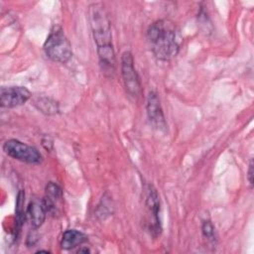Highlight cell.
<instances>
[{"instance_id": "52a82bcc", "label": "cell", "mask_w": 254, "mask_h": 254, "mask_svg": "<svg viewBox=\"0 0 254 254\" xmlns=\"http://www.w3.org/2000/svg\"><path fill=\"white\" fill-rule=\"evenodd\" d=\"M30 97L31 92L25 86H2L0 89V105L3 108L20 106Z\"/></svg>"}, {"instance_id": "6da1fadb", "label": "cell", "mask_w": 254, "mask_h": 254, "mask_svg": "<svg viewBox=\"0 0 254 254\" xmlns=\"http://www.w3.org/2000/svg\"><path fill=\"white\" fill-rule=\"evenodd\" d=\"M89 22L96 45L99 64L106 76H111L116 67V57L112 44L110 21L101 3L89 5Z\"/></svg>"}, {"instance_id": "30bf717a", "label": "cell", "mask_w": 254, "mask_h": 254, "mask_svg": "<svg viewBox=\"0 0 254 254\" xmlns=\"http://www.w3.org/2000/svg\"><path fill=\"white\" fill-rule=\"evenodd\" d=\"M63 198V190L62 189L53 182H50L46 186L45 196L43 198V203L47 209V212H57L59 203Z\"/></svg>"}, {"instance_id": "9c48e42d", "label": "cell", "mask_w": 254, "mask_h": 254, "mask_svg": "<svg viewBox=\"0 0 254 254\" xmlns=\"http://www.w3.org/2000/svg\"><path fill=\"white\" fill-rule=\"evenodd\" d=\"M27 217L30 221L32 228L38 229L43 225L47 215V209L43 203V200L33 199L27 206Z\"/></svg>"}, {"instance_id": "8992f818", "label": "cell", "mask_w": 254, "mask_h": 254, "mask_svg": "<svg viewBox=\"0 0 254 254\" xmlns=\"http://www.w3.org/2000/svg\"><path fill=\"white\" fill-rule=\"evenodd\" d=\"M121 75L126 92L132 97H138L142 92L139 74L134 66V59L129 51L121 56Z\"/></svg>"}, {"instance_id": "ba28073f", "label": "cell", "mask_w": 254, "mask_h": 254, "mask_svg": "<svg viewBox=\"0 0 254 254\" xmlns=\"http://www.w3.org/2000/svg\"><path fill=\"white\" fill-rule=\"evenodd\" d=\"M146 110L149 122L152 127L158 131H166L168 125L163 112L161 101L158 94L154 91H151L148 94Z\"/></svg>"}, {"instance_id": "8fae6325", "label": "cell", "mask_w": 254, "mask_h": 254, "mask_svg": "<svg viewBox=\"0 0 254 254\" xmlns=\"http://www.w3.org/2000/svg\"><path fill=\"white\" fill-rule=\"evenodd\" d=\"M87 241V236L76 229L65 230L61 240V246L63 249L69 250L77 247Z\"/></svg>"}, {"instance_id": "7a4b0ae2", "label": "cell", "mask_w": 254, "mask_h": 254, "mask_svg": "<svg viewBox=\"0 0 254 254\" xmlns=\"http://www.w3.org/2000/svg\"><path fill=\"white\" fill-rule=\"evenodd\" d=\"M146 36L153 55L159 61H170L178 55L180 46L172 22L168 20L155 21L149 26Z\"/></svg>"}, {"instance_id": "e0dca14e", "label": "cell", "mask_w": 254, "mask_h": 254, "mask_svg": "<svg viewBox=\"0 0 254 254\" xmlns=\"http://www.w3.org/2000/svg\"><path fill=\"white\" fill-rule=\"evenodd\" d=\"M77 252H78V253H81V252H89V250H88V249H82V250H78Z\"/></svg>"}, {"instance_id": "277c9868", "label": "cell", "mask_w": 254, "mask_h": 254, "mask_svg": "<svg viewBox=\"0 0 254 254\" xmlns=\"http://www.w3.org/2000/svg\"><path fill=\"white\" fill-rule=\"evenodd\" d=\"M145 190L146 224L150 234L157 237L162 230L160 222V196L157 190L152 185H148Z\"/></svg>"}, {"instance_id": "5bb4252c", "label": "cell", "mask_w": 254, "mask_h": 254, "mask_svg": "<svg viewBox=\"0 0 254 254\" xmlns=\"http://www.w3.org/2000/svg\"><path fill=\"white\" fill-rule=\"evenodd\" d=\"M201 230H202V234L205 238H207L210 241L215 240V230H214V227H213L212 223L209 220L203 221Z\"/></svg>"}, {"instance_id": "2e32d148", "label": "cell", "mask_w": 254, "mask_h": 254, "mask_svg": "<svg viewBox=\"0 0 254 254\" xmlns=\"http://www.w3.org/2000/svg\"><path fill=\"white\" fill-rule=\"evenodd\" d=\"M248 181L250 183V185H253V161H250L249 164V169H248Z\"/></svg>"}, {"instance_id": "3957f363", "label": "cell", "mask_w": 254, "mask_h": 254, "mask_svg": "<svg viewBox=\"0 0 254 254\" xmlns=\"http://www.w3.org/2000/svg\"><path fill=\"white\" fill-rule=\"evenodd\" d=\"M44 51L50 60L60 64H65L72 56L71 44L61 27L51 30L44 44Z\"/></svg>"}, {"instance_id": "9a60e30c", "label": "cell", "mask_w": 254, "mask_h": 254, "mask_svg": "<svg viewBox=\"0 0 254 254\" xmlns=\"http://www.w3.org/2000/svg\"><path fill=\"white\" fill-rule=\"evenodd\" d=\"M38 240H39V234H38V232L36 231V229L33 228V229L29 232V234H28V236H27L26 244H27L29 247H31V246H34V245L38 242Z\"/></svg>"}, {"instance_id": "7c38bea8", "label": "cell", "mask_w": 254, "mask_h": 254, "mask_svg": "<svg viewBox=\"0 0 254 254\" xmlns=\"http://www.w3.org/2000/svg\"><path fill=\"white\" fill-rule=\"evenodd\" d=\"M25 191L19 190L16 198V207H15V222H16V231L19 232L23 222L25 220Z\"/></svg>"}, {"instance_id": "4fadbf2b", "label": "cell", "mask_w": 254, "mask_h": 254, "mask_svg": "<svg viewBox=\"0 0 254 254\" xmlns=\"http://www.w3.org/2000/svg\"><path fill=\"white\" fill-rule=\"evenodd\" d=\"M35 104L37 108L45 114L52 115L59 112V104L55 100H52L50 98H47V97L39 98L35 102Z\"/></svg>"}, {"instance_id": "5b68a950", "label": "cell", "mask_w": 254, "mask_h": 254, "mask_svg": "<svg viewBox=\"0 0 254 254\" xmlns=\"http://www.w3.org/2000/svg\"><path fill=\"white\" fill-rule=\"evenodd\" d=\"M3 151L9 157L23 163L38 165L43 161L41 153L36 148L16 139L7 140L3 145Z\"/></svg>"}]
</instances>
